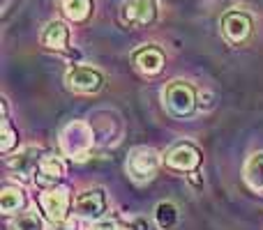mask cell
Returning <instances> with one entry per match:
<instances>
[{
	"instance_id": "obj_1",
	"label": "cell",
	"mask_w": 263,
	"mask_h": 230,
	"mask_svg": "<svg viewBox=\"0 0 263 230\" xmlns=\"http://www.w3.org/2000/svg\"><path fill=\"white\" fill-rule=\"evenodd\" d=\"M164 109L173 117H190L196 111V90L187 81H171L162 92Z\"/></svg>"
},
{
	"instance_id": "obj_2",
	"label": "cell",
	"mask_w": 263,
	"mask_h": 230,
	"mask_svg": "<svg viewBox=\"0 0 263 230\" xmlns=\"http://www.w3.org/2000/svg\"><path fill=\"white\" fill-rule=\"evenodd\" d=\"M60 145H63V152L69 157L86 159L92 148V129L86 122H72L60 134Z\"/></svg>"
},
{
	"instance_id": "obj_3",
	"label": "cell",
	"mask_w": 263,
	"mask_h": 230,
	"mask_svg": "<svg viewBox=\"0 0 263 230\" xmlns=\"http://www.w3.org/2000/svg\"><path fill=\"white\" fill-rule=\"evenodd\" d=\"M159 154L153 148H136L127 157V173L134 182H150L159 168Z\"/></svg>"
},
{
	"instance_id": "obj_4",
	"label": "cell",
	"mask_w": 263,
	"mask_h": 230,
	"mask_svg": "<svg viewBox=\"0 0 263 230\" xmlns=\"http://www.w3.org/2000/svg\"><path fill=\"white\" fill-rule=\"evenodd\" d=\"M106 207H109V203H106L104 189L81 191L77 196V200H74V214L86 219V221H100V219H104Z\"/></svg>"
},
{
	"instance_id": "obj_5",
	"label": "cell",
	"mask_w": 263,
	"mask_h": 230,
	"mask_svg": "<svg viewBox=\"0 0 263 230\" xmlns=\"http://www.w3.org/2000/svg\"><path fill=\"white\" fill-rule=\"evenodd\" d=\"M252 16L245 12H238V9H231L222 16V35L227 37L229 44H245L252 35Z\"/></svg>"
},
{
	"instance_id": "obj_6",
	"label": "cell",
	"mask_w": 263,
	"mask_h": 230,
	"mask_svg": "<svg viewBox=\"0 0 263 230\" xmlns=\"http://www.w3.org/2000/svg\"><path fill=\"white\" fill-rule=\"evenodd\" d=\"M42 210L46 212V217L53 223H65L69 217V207H72V196L67 189H60V186H51L49 191H44L40 198Z\"/></svg>"
},
{
	"instance_id": "obj_7",
	"label": "cell",
	"mask_w": 263,
	"mask_h": 230,
	"mask_svg": "<svg viewBox=\"0 0 263 230\" xmlns=\"http://www.w3.org/2000/svg\"><path fill=\"white\" fill-rule=\"evenodd\" d=\"M67 88L79 95H95L104 88V76L100 69L92 67H74L67 72Z\"/></svg>"
},
{
	"instance_id": "obj_8",
	"label": "cell",
	"mask_w": 263,
	"mask_h": 230,
	"mask_svg": "<svg viewBox=\"0 0 263 230\" xmlns=\"http://www.w3.org/2000/svg\"><path fill=\"white\" fill-rule=\"evenodd\" d=\"M120 18L125 26L145 28L157 18V5L155 0H127L120 9Z\"/></svg>"
},
{
	"instance_id": "obj_9",
	"label": "cell",
	"mask_w": 263,
	"mask_h": 230,
	"mask_svg": "<svg viewBox=\"0 0 263 230\" xmlns=\"http://www.w3.org/2000/svg\"><path fill=\"white\" fill-rule=\"evenodd\" d=\"M201 152L196 145L192 143H178L173 145L171 150L166 152L164 161H166L168 168L173 171H182V173H196V168L201 166Z\"/></svg>"
},
{
	"instance_id": "obj_10",
	"label": "cell",
	"mask_w": 263,
	"mask_h": 230,
	"mask_svg": "<svg viewBox=\"0 0 263 230\" xmlns=\"http://www.w3.org/2000/svg\"><path fill=\"white\" fill-rule=\"evenodd\" d=\"M132 60H134V67L139 69L141 74H148V76H155V74H159L164 69V53L162 49H157V46H143V49L134 51V55H132Z\"/></svg>"
},
{
	"instance_id": "obj_11",
	"label": "cell",
	"mask_w": 263,
	"mask_h": 230,
	"mask_svg": "<svg viewBox=\"0 0 263 230\" xmlns=\"http://www.w3.org/2000/svg\"><path fill=\"white\" fill-rule=\"evenodd\" d=\"M63 177H65V166L58 157L46 154V157L40 159V163H37V168H35V182L37 184L40 186H55Z\"/></svg>"
},
{
	"instance_id": "obj_12",
	"label": "cell",
	"mask_w": 263,
	"mask_h": 230,
	"mask_svg": "<svg viewBox=\"0 0 263 230\" xmlns=\"http://www.w3.org/2000/svg\"><path fill=\"white\" fill-rule=\"evenodd\" d=\"M69 44V28L63 21H51L42 30V46L51 51H65Z\"/></svg>"
},
{
	"instance_id": "obj_13",
	"label": "cell",
	"mask_w": 263,
	"mask_h": 230,
	"mask_svg": "<svg viewBox=\"0 0 263 230\" xmlns=\"http://www.w3.org/2000/svg\"><path fill=\"white\" fill-rule=\"evenodd\" d=\"M23 207H26V194H23V189H18L14 184H5L3 191H0V210L5 214H16Z\"/></svg>"
},
{
	"instance_id": "obj_14",
	"label": "cell",
	"mask_w": 263,
	"mask_h": 230,
	"mask_svg": "<svg viewBox=\"0 0 263 230\" xmlns=\"http://www.w3.org/2000/svg\"><path fill=\"white\" fill-rule=\"evenodd\" d=\"M37 154H40V152H37L35 148H28V150H23L21 154H16L14 159H9L7 166L12 168L14 173H18V175L28 177L30 173H35L37 163H40V159H42V157H37Z\"/></svg>"
},
{
	"instance_id": "obj_15",
	"label": "cell",
	"mask_w": 263,
	"mask_h": 230,
	"mask_svg": "<svg viewBox=\"0 0 263 230\" xmlns=\"http://www.w3.org/2000/svg\"><path fill=\"white\" fill-rule=\"evenodd\" d=\"M63 3V12L69 21L74 23H83L90 18L92 9H95V3L92 0H60Z\"/></svg>"
},
{
	"instance_id": "obj_16",
	"label": "cell",
	"mask_w": 263,
	"mask_h": 230,
	"mask_svg": "<svg viewBox=\"0 0 263 230\" xmlns=\"http://www.w3.org/2000/svg\"><path fill=\"white\" fill-rule=\"evenodd\" d=\"M245 182L250 189L263 194V152H256L245 163Z\"/></svg>"
},
{
	"instance_id": "obj_17",
	"label": "cell",
	"mask_w": 263,
	"mask_h": 230,
	"mask_svg": "<svg viewBox=\"0 0 263 230\" xmlns=\"http://www.w3.org/2000/svg\"><path fill=\"white\" fill-rule=\"evenodd\" d=\"M176 221H178V207L173 203L164 200V203H159L155 207V223L162 230H171L176 226Z\"/></svg>"
},
{
	"instance_id": "obj_18",
	"label": "cell",
	"mask_w": 263,
	"mask_h": 230,
	"mask_svg": "<svg viewBox=\"0 0 263 230\" xmlns=\"http://www.w3.org/2000/svg\"><path fill=\"white\" fill-rule=\"evenodd\" d=\"M12 230H44V221L35 212H21L14 217Z\"/></svg>"
},
{
	"instance_id": "obj_19",
	"label": "cell",
	"mask_w": 263,
	"mask_h": 230,
	"mask_svg": "<svg viewBox=\"0 0 263 230\" xmlns=\"http://www.w3.org/2000/svg\"><path fill=\"white\" fill-rule=\"evenodd\" d=\"M18 145V131L12 127V122L7 120V115L3 117V129H0V150L5 154L12 152L14 148Z\"/></svg>"
},
{
	"instance_id": "obj_20",
	"label": "cell",
	"mask_w": 263,
	"mask_h": 230,
	"mask_svg": "<svg viewBox=\"0 0 263 230\" xmlns=\"http://www.w3.org/2000/svg\"><path fill=\"white\" fill-rule=\"evenodd\" d=\"M90 230H132V228L123 226V223H120V219L111 217V219H100V221H95L90 226Z\"/></svg>"
},
{
	"instance_id": "obj_21",
	"label": "cell",
	"mask_w": 263,
	"mask_h": 230,
	"mask_svg": "<svg viewBox=\"0 0 263 230\" xmlns=\"http://www.w3.org/2000/svg\"><path fill=\"white\" fill-rule=\"evenodd\" d=\"M65 230H69V228H65Z\"/></svg>"
}]
</instances>
